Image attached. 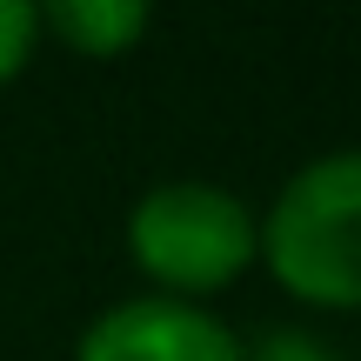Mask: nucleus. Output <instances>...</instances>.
<instances>
[{
  "label": "nucleus",
  "instance_id": "1",
  "mask_svg": "<svg viewBox=\"0 0 361 361\" xmlns=\"http://www.w3.org/2000/svg\"><path fill=\"white\" fill-rule=\"evenodd\" d=\"M255 268L301 314H361V147H322L255 201Z\"/></svg>",
  "mask_w": 361,
  "mask_h": 361
},
{
  "label": "nucleus",
  "instance_id": "2",
  "mask_svg": "<svg viewBox=\"0 0 361 361\" xmlns=\"http://www.w3.org/2000/svg\"><path fill=\"white\" fill-rule=\"evenodd\" d=\"M121 247H128V268L141 274V295L214 308V295L255 274V201L201 174L154 180L128 201Z\"/></svg>",
  "mask_w": 361,
  "mask_h": 361
},
{
  "label": "nucleus",
  "instance_id": "3",
  "mask_svg": "<svg viewBox=\"0 0 361 361\" xmlns=\"http://www.w3.org/2000/svg\"><path fill=\"white\" fill-rule=\"evenodd\" d=\"M74 361H241V328L221 308L134 288L74 335Z\"/></svg>",
  "mask_w": 361,
  "mask_h": 361
},
{
  "label": "nucleus",
  "instance_id": "4",
  "mask_svg": "<svg viewBox=\"0 0 361 361\" xmlns=\"http://www.w3.org/2000/svg\"><path fill=\"white\" fill-rule=\"evenodd\" d=\"M154 27L147 0H47L40 7V40L80 54V61H121Z\"/></svg>",
  "mask_w": 361,
  "mask_h": 361
},
{
  "label": "nucleus",
  "instance_id": "5",
  "mask_svg": "<svg viewBox=\"0 0 361 361\" xmlns=\"http://www.w3.org/2000/svg\"><path fill=\"white\" fill-rule=\"evenodd\" d=\"M40 47H47L40 40V7L34 0H0V94L34 67Z\"/></svg>",
  "mask_w": 361,
  "mask_h": 361
},
{
  "label": "nucleus",
  "instance_id": "6",
  "mask_svg": "<svg viewBox=\"0 0 361 361\" xmlns=\"http://www.w3.org/2000/svg\"><path fill=\"white\" fill-rule=\"evenodd\" d=\"M241 361H341V355L328 348V335H314L308 322H281V328H268V335L241 341Z\"/></svg>",
  "mask_w": 361,
  "mask_h": 361
}]
</instances>
